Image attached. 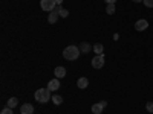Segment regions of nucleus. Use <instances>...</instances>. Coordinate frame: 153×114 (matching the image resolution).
I'll list each match as a JSON object with an SVG mask.
<instances>
[{"label": "nucleus", "mask_w": 153, "mask_h": 114, "mask_svg": "<svg viewBox=\"0 0 153 114\" xmlns=\"http://www.w3.org/2000/svg\"><path fill=\"white\" fill-rule=\"evenodd\" d=\"M80 47H76V46H68L65 50H63V58L68 59V61H75V59H78L80 56Z\"/></svg>", "instance_id": "obj_1"}, {"label": "nucleus", "mask_w": 153, "mask_h": 114, "mask_svg": "<svg viewBox=\"0 0 153 114\" xmlns=\"http://www.w3.org/2000/svg\"><path fill=\"white\" fill-rule=\"evenodd\" d=\"M34 96H35V100L38 104H46L48 100L52 97V96H51V90H49V88H38Z\"/></svg>", "instance_id": "obj_2"}, {"label": "nucleus", "mask_w": 153, "mask_h": 114, "mask_svg": "<svg viewBox=\"0 0 153 114\" xmlns=\"http://www.w3.org/2000/svg\"><path fill=\"white\" fill-rule=\"evenodd\" d=\"M55 0H42L40 2V6L43 11H48V12H52L55 9Z\"/></svg>", "instance_id": "obj_3"}, {"label": "nucleus", "mask_w": 153, "mask_h": 114, "mask_svg": "<svg viewBox=\"0 0 153 114\" xmlns=\"http://www.w3.org/2000/svg\"><path fill=\"white\" fill-rule=\"evenodd\" d=\"M104 66V55L101 53V55H95L92 58V67L94 69H103Z\"/></svg>", "instance_id": "obj_4"}, {"label": "nucleus", "mask_w": 153, "mask_h": 114, "mask_svg": "<svg viewBox=\"0 0 153 114\" xmlns=\"http://www.w3.org/2000/svg\"><path fill=\"white\" fill-rule=\"evenodd\" d=\"M147 28H149V21H147L146 18H141V20H138V21L135 23V29H136V31H139V32L146 31Z\"/></svg>", "instance_id": "obj_5"}, {"label": "nucleus", "mask_w": 153, "mask_h": 114, "mask_svg": "<svg viewBox=\"0 0 153 114\" xmlns=\"http://www.w3.org/2000/svg\"><path fill=\"white\" fill-rule=\"evenodd\" d=\"M48 88H49L51 91H57L58 88H60V81H58V78L51 79V81L48 82Z\"/></svg>", "instance_id": "obj_6"}, {"label": "nucleus", "mask_w": 153, "mask_h": 114, "mask_svg": "<svg viewBox=\"0 0 153 114\" xmlns=\"http://www.w3.org/2000/svg\"><path fill=\"white\" fill-rule=\"evenodd\" d=\"M20 114H34V107L31 104H23L20 107Z\"/></svg>", "instance_id": "obj_7"}, {"label": "nucleus", "mask_w": 153, "mask_h": 114, "mask_svg": "<svg viewBox=\"0 0 153 114\" xmlns=\"http://www.w3.org/2000/svg\"><path fill=\"white\" fill-rule=\"evenodd\" d=\"M58 9H60V6H58ZM58 9H54L52 12H51V14H49V18H48V21L51 23V24H54L57 20H58Z\"/></svg>", "instance_id": "obj_8"}, {"label": "nucleus", "mask_w": 153, "mask_h": 114, "mask_svg": "<svg viewBox=\"0 0 153 114\" xmlns=\"http://www.w3.org/2000/svg\"><path fill=\"white\" fill-rule=\"evenodd\" d=\"M54 73H55V78L61 79V78H65V76H66V69L61 67V66H58V67L54 70Z\"/></svg>", "instance_id": "obj_9"}, {"label": "nucleus", "mask_w": 153, "mask_h": 114, "mask_svg": "<svg viewBox=\"0 0 153 114\" xmlns=\"http://www.w3.org/2000/svg\"><path fill=\"white\" fill-rule=\"evenodd\" d=\"M103 110H104V105L101 104V102L92 105V113H94V114H101V113H103Z\"/></svg>", "instance_id": "obj_10"}, {"label": "nucleus", "mask_w": 153, "mask_h": 114, "mask_svg": "<svg viewBox=\"0 0 153 114\" xmlns=\"http://www.w3.org/2000/svg\"><path fill=\"white\" fill-rule=\"evenodd\" d=\"M92 49H94V46H91L89 43H81V44H80V50H81L83 53H87V52H91Z\"/></svg>", "instance_id": "obj_11"}, {"label": "nucleus", "mask_w": 153, "mask_h": 114, "mask_svg": "<svg viewBox=\"0 0 153 114\" xmlns=\"http://www.w3.org/2000/svg\"><path fill=\"white\" fill-rule=\"evenodd\" d=\"M76 85H78V88H86V87L89 85L87 78H80L78 81H76Z\"/></svg>", "instance_id": "obj_12"}, {"label": "nucleus", "mask_w": 153, "mask_h": 114, "mask_svg": "<svg viewBox=\"0 0 153 114\" xmlns=\"http://www.w3.org/2000/svg\"><path fill=\"white\" fill-rule=\"evenodd\" d=\"M94 50H95V53H97V55H101V53L104 52V46L101 44V43H97V44L94 46Z\"/></svg>", "instance_id": "obj_13"}, {"label": "nucleus", "mask_w": 153, "mask_h": 114, "mask_svg": "<svg viewBox=\"0 0 153 114\" xmlns=\"http://www.w3.org/2000/svg\"><path fill=\"white\" fill-rule=\"evenodd\" d=\"M19 105V99L17 97H9L8 99V107L9 108H14V107H17Z\"/></svg>", "instance_id": "obj_14"}, {"label": "nucleus", "mask_w": 153, "mask_h": 114, "mask_svg": "<svg viewBox=\"0 0 153 114\" xmlns=\"http://www.w3.org/2000/svg\"><path fill=\"white\" fill-rule=\"evenodd\" d=\"M115 9H117V8H115V3H109L107 8H106V12L109 15H112V14H115Z\"/></svg>", "instance_id": "obj_15"}, {"label": "nucleus", "mask_w": 153, "mask_h": 114, "mask_svg": "<svg viewBox=\"0 0 153 114\" xmlns=\"http://www.w3.org/2000/svg\"><path fill=\"white\" fill-rule=\"evenodd\" d=\"M52 100H54V104H55V105L63 104V97H61V96H58V94H52Z\"/></svg>", "instance_id": "obj_16"}, {"label": "nucleus", "mask_w": 153, "mask_h": 114, "mask_svg": "<svg viewBox=\"0 0 153 114\" xmlns=\"http://www.w3.org/2000/svg\"><path fill=\"white\" fill-rule=\"evenodd\" d=\"M58 14H60V17L65 18V17H68V15H69V11H66V9L60 8V9H58Z\"/></svg>", "instance_id": "obj_17"}, {"label": "nucleus", "mask_w": 153, "mask_h": 114, "mask_svg": "<svg viewBox=\"0 0 153 114\" xmlns=\"http://www.w3.org/2000/svg\"><path fill=\"white\" fill-rule=\"evenodd\" d=\"M0 114H14V113H12V108L6 107V108H3V110H2V113H0Z\"/></svg>", "instance_id": "obj_18"}, {"label": "nucleus", "mask_w": 153, "mask_h": 114, "mask_svg": "<svg viewBox=\"0 0 153 114\" xmlns=\"http://www.w3.org/2000/svg\"><path fill=\"white\" fill-rule=\"evenodd\" d=\"M143 3L147 8H153V0H143Z\"/></svg>", "instance_id": "obj_19"}, {"label": "nucleus", "mask_w": 153, "mask_h": 114, "mask_svg": "<svg viewBox=\"0 0 153 114\" xmlns=\"http://www.w3.org/2000/svg\"><path fill=\"white\" fill-rule=\"evenodd\" d=\"M146 108H147V111H149V113H153V102H147Z\"/></svg>", "instance_id": "obj_20"}, {"label": "nucleus", "mask_w": 153, "mask_h": 114, "mask_svg": "<svg viewBox=\"0 0 153 114\" xmlns=\"http://www.w3.org/2000/svg\"><path fill=\"white\" fill-rule=\"evenodd\" d=\"M115 2H117V0H106V3L109 5V3H115Z\"/></svg>", "instance_id": "obj_21"}, {"label": "nucleus", "mask_w": 153, "mask_h": 114, "mask_svg": "<svg viewBox=\"0 0 153 114\" xmlns=\"http://www.w3.org/2000/svg\"><path fill=\"white\" fill-rule=\"evenodd\" d=\"M55 3H57V5H58V6H60V5H61V3H63V0H55Z\"/></svg>", "instance_id": "obj_22"}, {"label": "nucleus", "mask_w": 153, "mask_h": 114, "mask_svg": "<svg viewBox=\"0 0 153 114\" xmlns=\"http://www.w3.org/2000/svg\"><path fill=\"white\" fill-rule=\"evenodd\" d=\"M133 2H135V3H141V2H143V0H133Z\"/></svg>", "instance_id": "obj_23"}]
</instances>
